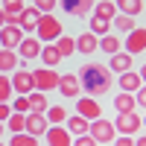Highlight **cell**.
<instances>
[{"instance_id": "cell-4", "label": "cell", "mask_w": 146, "mask_h": 146, "mask_svg": "<svg viewBox=\"0 0 146 146\" xmlns=\"http://www.w3.org/2000/svg\"><path fill=\"white\" fill-rule=\"evenodd\" d=\"M88 135L100 143V146H108L114 137H117V129H114V120H105V117H100V120H91V131Z\"/></svg>"}, {"instance_id": "cell-31", "label": "cell", "mask_w": 146, "mask_h": 146, "mask_svg": "<svg viewBox=\"0 0 146 146\" xmlns=\"http://www.w3.org/2000/svg\"><path fill=\"white\" fill-rule=\"evenodd\" d=\"M91 32L96 35V38H102V35H108V32H111V21H102V18L91 15Z\"/></svg>"}, {"instance_id": "cell-22", "label": "cell", "mask_w": 146, "mask_h": 146, "mask_svg": "<svg viewBox=\"0 0 146 146\" xmlns=\"http://www.w3.org/2000/svg\"><path fill=\"white\" fill-rule=\"evenodd\" d=\"M94 15L102 18V21H114V18H117V6H114V0H96Z\"/></svg>"}, {"instance_id": "cell-19", "label": "cell", "mask_w": 146, "mask_h": 146, "mask_svg": "<svg viewBox=\"0 0 146 146\" xmlns=\"http://www.w3.org/2000/svg\"><path fill=\"white\" fill-rule=\"evenodd\" d=\"M96 50H100V38H96L91 29L82 32L79 38H76V53H85V56H88V53H96Z\"/></svg>"}, {"instance_id": "cell-30", "label": "cell", "mask_w": 146, "mask_h": 146, "mask_svg": "<svg viewBox=\"0 0 146 146\" xmlns=\"http://www.w3.org/2000/svg\"><path fill=\"white\" fill-rule=\"evenodd\" d=\"M23 126H27V114H18V111H12V117L6 120V129L12 131V135H21Z\"/></svg>"}, {"instance_id": "cell-2", "label": "cell", "mask_w": 146, "mask_h": 146, "mask_svg": "<svg viewBox=\"0 0 146 146\" xmlns=\"http://www.w3.org/2000/svg\"><path fill=\"white\" fill-rule=\"evenodd\" d=\"M62 35V21L56 15H41L38 27H35V38L41 44H56V38Z\"/></svg>"}, {"instance_id": "cell-20", "label": "cell", "mask_w": 146, "mask_h": 146, "mask_svg": "<svg viewBox=\"0 0 146 146\" xmlns=\"http://www.w3.org/2000/svg\"><path fill=\"white\" fill-rule=\"evenodd\" d=\"M73 137H79V135H88L91 131V120H85V117H79V114H73V117H67V126H64Z\"/></svg>"}, {"instance_id": "cell-41", "label": "cell", "mask_w": 146, "mask_h": 146, "mask_svg": "<svg viewBox=\"0 0 146 146\" xmlns=\"http://www.w3.org/2000/svg\"><path fill=\"white\" fill-rule=\"evenodd\" d=\"M6 27H21V15H6Z\"/></svg>"}, {"instance_id": "cell-26", "label": "cell", "mask_w": 146, "mask_h": 146, "mask_svg": "<svg viewBox=\"0 0 146 146\" xmlns=\"http://www.w3.org/2000/svg\"><path fill=\"white\" fill-rule=\"evenodd\" d=\"M27 96H29V111L47 114V108H50V100H47V94H41V91H32V94H27Z\"/></svg>"}, {"instance_id": "cell-24", "label": "cell", "mask_w": 146, "mask_h": 146, "mask_svg": "<svg viewBox=\"0 0 146 146\" xmlns=\"http://www.w3.org/2000/svg\"><path fill=\"white\" fill-rule=\"evenodd\" d=\"M100 50H102V53H108V56L123 53V41H120L117 35H111V32H108V35H102V38H100Z\"/></svg>"}, {"instance_id": "cell-15", "label": "cell", "mask_w": 146, "mask_h": 146, "mask_svg": "<svg viewBox=\"0 0 146 146\" xmlns=\"http://www.w3.org/2000/svg\"><path fill=\"white\" fill-rule=\"evenodd\" d=\"M117 85H120V91H126V94H137L140 85H143V79L137 76L135 70H126V73H120V76H117Z\"/></svg>"}, {"instance_id": "cell-7", "label": "cell", "mask_w": 146, "mask_h": 146, "mask_svg": "<svg viewBox=\"0 0 146 146\" xmlns=\"http://www.w3.org/2000/svg\"><path fill=\"white\" fill-rule=\"evenodd\" d=\"M9 79H12V91L21 94V96H27V94H32V91H35V85H32V70H27V67L15 70Z\"/></svg>"}, {"instance_id": "cell-23", "label": "cell", "mask_w": 146, "mask_h": 146, "mask_svg": "<svg viewBox=\"0 0 146 146\" xmlns=\"http://www.w3.org/2000/svg\"><path fill=\"white\" fill-rule=\"evenodd\" d=\"M18 70V53L0 47V73H15Z\"/></svg>"}, {"instance_id": "cell-16", "label": "cell", "mask_w": 146, "mask_h": 146, "mask_svg": "<svg viewBox=\"0 0 146 146\" xmlns=\"http://www.w3.org/2000/svg\"><path fill=\"white\" fill-rule=\"evenodd\" d=\"M131 62H135V56H129V53H114L111 58H108V70H111L114 76H120V73L131 70Z\"/></svg>"}, {"instance_id": "cell-10", "label": "cell", "mask_w": 146, "mask_h": 146, "mask_svg": "<svg viewBox=\"0 0 146 146\" xmlns=\"http://www.w3.org/2000/svg\"><path fill=\"white\" fill-rule=\"evenodd\" d=\"M123 50H126L129 56H137V53H143V50H146V29H143V27H135V29L126 35Z\"/></svg>"}, {"instance_id": "cell-13", "label": "cell", "mask_w": 146, "mask_h": 146, "mask_svg": "<svg viewBox=\"0 0 146 146\" xmlns=\"http://www.w3.org/2000/svg\"><path fill=\"white\" fill-rule=\"evenodd\" d=\"M41 41L35 38V35H23V41L18 44V56L23 58V62H29V58H38L41 56Z\"/></svg>"}, {"instance_id": "cell-3", "label": "cell", "mask_w": 146, "mask_h": 146, "mask_svg": "<svg viewBox=\"0 0 146 146\" xmlns=\"http://www.w3.org/2000/svg\"><path fill=\"white\" fill-rule=\"evenodd\" d=\"M58 76L62 73H56V67H38V70H32V85H35V91L50 94L58 88Z\"/></svg>"}, {"instance_id": "cell-9", "label": "cell", "mask_w": 146, "mask_h": 146, "mask_svg": "<svg viewBox=\"0 0 146 146\" xmlns=\"http://www.w3.org/2000/svg\"><path fill=\"white\" fill-rule=\"evenodd\" d=\"M58 6H62L70 18H88L91 9L96 6V0H58Z\"/></svg>"}, {"instance_id": "cell-47", "label": "cell", "mask_w": 146, "mask_h": 146, "mask_svg": "<svg viewBox=\"0 0 146 146\" xmlns=\"http://www.w3.org/2000/svg\"><path fill=\"white\" fill-rule=\"evenodd\" d=\"M0 146H3V143H0Z\"/></svg>"}, {"instance_id": "cell-36", "label": "cell", "mask_w": 146, "mask_h": 146, "mask_svg": "<svg viewBox=\"0 0 146 146\" xmlns=\"http://www.w3.org/2000/svg\"><path fill=\"white\" fill-rule=\"evenodd\" d=\"M12 111H18V114H29V96H21L18 94V100H12Z\"/></svg>"}, {"instance_id": "cell-29", "label": "cell", "mask_w": 146, "mask_h": 146, "mask_svg": "<svg viewBox=\"0 0 146 146\" xmlns=\"http://www.w3.org/2000/svg\"><path fill=\"white\" fill-rule=\"evenodd\" d=\"M44 117H47V123H50V126H62L64 120H67V111H64L62 105H50Z\"/></svg>"}, {"instance_id": "cell-11", "label": "cell", "mask_w": 146, "mask_h": 146, "mask_svg": "<svg viewBox=\"0 0 146 146\" xmlns=\"http://www.w3.org/2000/svg\"><path fill=\"white\" fill-rule=\"evenodd\" d=\"M47 129H50V123H47L44 114H38V111H29V114H27V126H23V131H27V135L41 137V135H47Z\"/></svg>"}, {"instance_id": "cell-21", "label": "cell", "mask_w": 146, "mask_h": 146, "mask_svg": "<svg viewBox=\"0 0 146 146\" xmlns=\"http://www.w3.org/2000/svg\"><path fill=\"white\" fill-rule=\"evenodd\" d=\"M114 6L120 15H129V18H137L143 12V0H114Z\"/></svg>"}, {"instance_id": "cell-25", "label": "cell", "mask_w": 146, "mask_h": 146, "mask_svg": "<svg viewBox=\"0 0 146 146\" xmlns=\"http://www.w3.org/2000/svg\"><path fill=\"white\" fill-rule=\"evenodd\" d=\"M56 50L62 53V58H67V56H76V38H70V35H58L56 38Z\"/></svg>"}, {"instance_id": "cell-27", "label": "cell", "mask_w": 146, "mask_h": 146, "mask_svg": "<svg viewBox=\"0 0 146 146\" xmlns=\"http://www.w3.org/2000/svg\"><path fill=\"white\" fill-rule=\"evenodd\" d=\"M41 62H44V67H56L62 62V53L56 50V44H44L41 47Z\"/></svg>"}, {"instance_id": "cell-17", "label": "cell", "mask_w": 146, "mask_h": 146, "mask_svg": "<svg viewBox=\"0 0 146 146\" xmlns=\"http://www.w3.org/2000/svg\"><path fill=\"white\" fill-rule=\"evenodd\" d=\"M114 111H117V114L137 111V100H135V94H126V91H120V94L114 96Z\"/></svg>"}, {"instance_id": "cell-28", "label": "cell", "mask_w": 146, "mask_h": 146, "mask_svg": "<svg viewBox=\"0 0 146 146\" xmlns=\"http://www.w3.org/2000/svg\"><path fill=\"white\" fill-rule=\"evenodd\" d=\"M135 27H137V21L129 18V15H120V12H117V18L111 21V29H120V32H126V35L135 29Z\"/></svg>"}, {"instance_id": "cell-34", "label": "cell", "mask_w": 146, "mask_h": 146, "mask_svg": "<svg viewBox=\"0 0 146 146\" xmlns=\"http://www.w3.org/2000/svg\"><path fill=\"white\" fill-rule=\"evenodd\" d=\"M0 9L6 15H21L23 12V0H0Z\"/></svg>"}, {"instance_id": "cell-18", "label": "cell", "mask_w": 146, "mask_h": 146, "mask_svg": "<svg viewBox=\"0 0 146 146\" xmlns=\"http://www.w3.org/2000/svg\"><path fill=\"white\" fill-rule=\"evenodd\" d=\"M38 21H41V12L38 9H35V6H23V12H21V29L23 32H35Z\"/></svg>"}, {"instance_id": "cell-45", "label": "cell", "mask_w": 146, "mask_h": 146, "mask_svg": "<svg viewBox=\"0 0 146 146\" xmlns=\"http://www.w3.org/2000/svg\"><path fill=\"white\" fill-rule=\"evenodd\" d=\"M3 131H6V123H0V137H3Z\"/></svg>"}, {"instance_id": "cell-42", "label": "cell", "mask_w": 146, "mask_h": 146, "mask_svg": "<svg viewBox=\"0 0 146 146\" xmlns=\"http://www.w3.org/2000/svg\"><path fill=\"white\" fill-rule=\"evenodd\" d=\"M135 146H146V135H137V140H135Z\"/></svg>"}, {"instance_id": "cell-5", "label": "cell", "mask_w": 146, "mask_h": 146, "mask_svg": "<svg viewBox=\"0 0 146 146\" xmlns=\"http://www.w3.org/2000/svg\"><path fill=\"white\" fill-rule=\"evenodd\" d=\"M140 126H143V117H137V111L117 114V120H114V129H117V135H126V137H135Z\"/></svg>"}, {"instance_id": "cell-44", "label": "cell", "mask_w": 146, "mask_h": 146, "mask_svg": "<svg viewBox=\"0 0 146 146\" xmlns=\"http://www.w3.org/2000/svg\"><path fill=\"white\" fill-rule=\"evenodd\" d=\"M140 79H143V85H146V64L140 67Z\"/></svg>"}, {"instance_id": "cell-37", "label": "cell", "mask_w": 146, "mask_h": 146, "mask_svg": "<svg viewBox=\"0 0 146 146\" xmlns=\"http://www.w3.org/2000/svg\"><path fill=\"white\" fill-rule=\"evenodd\" d=\"M73 146H100L91 135H79V137H73Z\"/></svg>"}, {"instance_id": "cell-32", "label": "cell", "mask_w": 146, "mask_h": 146, "mask_svg": "<svg viewBox=\"0 0 146 146\" xmlns=\"http://www.w3.org/2000/svg\"><path fill=\"white\" fill-rule=\"evenodd\" d=\"M9 146H38V137H32V135H27V131H21V135H12Z\"/></svg>"}, {"instance_id": "cell-43", "label": "cell", "mask_w": 146, "mask_h": 146, "mask_svg": "<svg viewBox=\"0 0 146 146\" xmlns=\"http://www.w3.org/2000/svg\"><path fill=\"white\" fill-rule=\"evenodd\" d=\"M3 27H6V12L0 9V29H3Z\"/></svg>"}, {"instance_id": "cell-39", "label": "cell", "mask_w": 146, "mask_h": 146, "mask_svg": "<svg viewBox=\"0 0 146 146\" xmlns=\"http://www.w3.org/2000/svg\"><path fill=\"white\" fill-rule=\"evenodd\" d=\"M9 117H12V105L9 102H0V123H6Z\"/></svg>"}, {"instance_id": "cell-38", "label": "cell", "mask_w": 146, "mask_h": 146, "mask_svg": "<svg viewBox=\"0 0 146 146\" xmlns=\"http://www.w3.org/2000/svg\"><path fill=\"white\" fill-rule=\"evenodd\" d=\"M114 146H135V137H126V135H117L114 140H111Z\"/></svg>"}, {"instance_id": "cell-14", "label": "cell", "mask_w": 146, "mask_h": 146, "mask_svg": "<svg viewBox=\"0 0 146 146\" xmlns=\"http://www.w3.org/2000/svg\"><path fill=\"white\" fill-rule=\"evenodd\" d=\"M21 41H23V29L21 27H3L0 29V47L3 50H18Z\"/></svg>"}, {"instance_id": "cell-12", "label": "cell", "mask_w": 146, "mask_h": 146, "mask_svg": "<svg viewBox=\"0 0 146 146\" xmlns=\"http://www.w3.org/2000/svg\"><path fill=\"white\" fill-rule=\"evenodd\" d=\"M44 140H47V146H73V135L64 126H50Z\"/></svg>"}, {"instance_id": "cell-6", "label": "cell", "mask_w": 146, "mask_h": 146, "mask_svg": "<svg viewBox=\"0 0 146 146\" xmlns=\"http://www.w3.org/2000/svg\"><path fill=\"white\" fill-rule=\"evenodd\" d=\"M58 94L64 96V100H79V94H82V85H79V76L76 73H62L58 76Z\"/></svg>"}, {"instance_id": "cell-1", "label": "cell", "mask_w": 146, "mask_h": 146, "mask_svg": "<svg viewBox=\"0 0 146 146\" xmlns=\"http://www.w3.org/2000/svg\"><path fill=\"white\" fill-rule=\"evenodd\" d=\"M76 76H79V85H82L85 96H105L111 91V82H114V73L108 70V64H96V62L82 64V70Z\"/></svg>"}, {"instance_id": "cell-8", "label": "cell", "mask_w": 146, "mask_h": 146, "mask_svg": "<svg viewBox=\"0 0 146 146\" xmlns=\"http://www.w3.org/2000/svg\"><path fill=\"white\" fill-rule=\"evenodd\" d=\"M76 114L85 120H100L102 117V105L96 102V96H79L76 100Z\"/></svg>"}, {"instance_id": "cell-33", "label": "cell", "mask_w": 146, "mask_h": 146, "mask_svg": "<svg viewBox=\"0 0 146 146\" xmlns=\"http://www.w3.org/2000/svg\"><path fill=\"white\" fill-rule=\"evenodd\" d=\"M12 94H15L12 91V79L6 76V73H0V102H9Z\"/></svg>"}, {"instance_id": "cell-40", "label": "cell", "mask_w": 146, "mask_h": 146, "mask_svg": "<svg viewBox=\"0 0 146 146\" xmlns=\"http://www.w3.org/2000/svg\"><path fill=\"white\" fill-rule=\"evenodd\" d=\"M135 100H137V105H140V108H146V85H140V91L135 94Z\"/></svg>"}, {"instance_id": "cell-35", "label": "cell", "mask_w": 146, "mask_h": 146, "mask_svg": "<svg viewBox=\"0 0 146 146\" xmlns=\"http://www.w3.org/2000/svg\"><path fill=\"white\" fill-rule=\"evenodd\" d=\"M32 6L41 12V15H53V9L58 6V0H32Z\"/></svg>"}, {"instance_id": "cell-46", "label": "cell", "mask_w": 146, "mask_h": 146, "mask_svg": "<svg viewBox=\"0 0 146 146\" xmlns=\"http://www.w3.org/2000/svg\"><path fill=\"white\" fill-rule=\"evenodd\" d=\"M143 126H146V117H143Z\"/></svg>"}]
</instances>
